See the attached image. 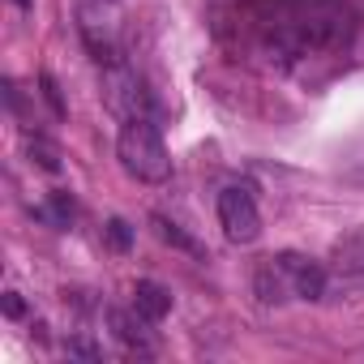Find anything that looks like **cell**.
I'll return each mask as SVG.
<instances>
[{
	"label": "cell",
	"instance_id": "cell-1",
	"mask_svg": "<svg viewBox=\"0 0 364 364\" xmlns=\"http://www.w3.org/2000/svg\"><path fill=\"white\" fill-rule=\"evenodd\" d=\"M116 154H120V167L141 180V185H163L171 176V154L163 146V133L150 116H133V120H120V137H116Z\"/></svg>",
	"mask_w": 364,
	"mask_h": 364
},
{
	"label": "cell",
	"instance_id": "cell-16",
	"mask_svg": "<svg viewBox=\"0 0 364 364\" xmlns=\"http://www.w3.org/2000/svg\"><path fill=\"white\" fill-rule=\"evenodd\" d=\"M5 317H14V321H18V317H26V304H22V296H18V291H5Z\"/></svg>",
	"mask_w": 364,
	"mask_h": 364
},
{
	"label": "cell",
	"instance_id": "cell-11",
	"mask_svg": "<svg viewBox=\"0 0 364 364\" xmlns=\"http://www.w3.org/2000/svg\"><path fill=\"white\" fill-rule=\"evenodd\" d=\"M77 215V202L69 193H52L43 206H39V219H48L52 228H69V219Z\"/></svg>",
	"mask_w": 364,
	"mask_h": 364
},
{
	"label": "cell",
	"instance_id": "cell-9",
	"mask_svg": "<svg viewBox=\"0 0 364 364\" xmlns=\"http://www.w3.org/2000/svg\"><path fill=\"white\" fill-rule=\"evenodd\" d=\"M133 309H137L150 326H159V321L171 313V291H167L163 283H154V279H137V287H133Z\"/></svg>",
	"mask_w": 364,
	"mask_h": 364
},
{
	"label": "cell",
	"instance_id": "cell-12",
	"mask_svg": "<svg viewBox=\"0 0 364 364\" xmlns=\"http://www.w3.org/2000/svg\"><path fill=\"white\" fill-rule=\"evenodd\" d=\"M154 232H159V240L163 245H176V249H185V253H202V245L180 228V223H171V219H163V215H154Z\"/></svg>",
	"mask_w": 364,
	"mask_h": 364
},
{
	"label": "cell",
	"instance_id": "cell-7",
	"mask_svg": "<svg viewBox=\"0 0 364 364\" xmlns=\"http://www.w3.org/2000/svg\"><path fill=\"white\" fill-rule=\"evenodd\" d=\"M253 291H257V300H262L266 309H270V304H287V300H296L291 279H287V270H283L279 257H266V262L257 266V274H253Z\"/></svg>",
	"mask_w": 364,
	"mask_h": 364
},
{
	"label": "cell",
	"instance_id": "cell-6",
	"mask_svg": "<svg viewBox=\"0 0 364 364\" xmlns=\"http://www.w3.org/2000/svg\"><path fill=\"white\" fill-rule=\"evenodd\" d=\"M330 274L364 279V228H351L330 245Z\"/></svg>",
	"mask_w": 364,
	"mask_h": 364
},
{
	"label": "cell",
	"instance_id": "cell-10",
	"mask_svg": "<svg viewBox=\"0 0 364 364\" xmlns=\"http://www.w3.org/2000/svg\"><path fill=\"white\" fill-rule=\"evenodd\" d=\"M26 154H31V163H39L43 171H60V146L48 141L43 133H26Z\"/></svg>",
	"mask_w": 364,
	"mask_h": 364
},
{
	"label": "cell",
	"instance_id": "cell-15",
	"mask_svg": "<svg viewBox=\"0 0 364 364\" xmlns=\"http://www.w3.org/2000/svg\"><path fill=\"white\" fill-rule=\"evenodd\" d=\"M65 351H69V355H82V360H99V347H95L90 338H69Z\"/></svg>",
	"mask_w": 364,
	"mask_h": 364
},
{
	"label": "cell",
	"instance_id": "cell-2",
	"mask_svg": "<svg viewBox=\"0 0 364 364\" xmlns=\"http://www.w3.org/2000/svg\"><path fill=\"white\" fill-rule=\"evenodd\" d=\"M219 228L232 245H253L262 236V210H257L249 189L232 185V189L219 193Z\"/></svg>",
	"mask_w": 364,
	"mask_h": 364
},
{
	"label": "cell",
	"instance_id": "cell-8",
	"mask_svg": "<svg viewBox=\"0 0 364 364\" xmlns=\"http://www.w3.org/2000/svg\"><path fill=\"white\" fill-rule=\"evenodd\" d=\"M107 326L112 334L133 347V351H150V321L137 313V309H107Z\"/></svg>",
	"mask_w": 364,
	"mask_h": 364
},
{
	"label": "cell",
	"instance_id": "cell-5",
	"mask_svg": "<svg viewBox=\"0 0 364 364\" xmlns=\"http://www.w3.org/2000/svg\"><path fill=\"white\" fill-rule=\"evenodd\" d=\"M279 262L291 279L296 300H321V291H326V266L321 262H313L304 253H279Z\"/></svg>",
	"mask_w": 364,
	"mask_h": 364
},
{
	"label": "cell",
	"instance_id": "cell-13",
	"mask_svg": "<svg viewBox=\"0 0 364 364\" xmlns=\"http://www.w3.org/2000/svg\"><path fill=\"white\" fill-rule=\"evenodd\" d=\"M107 245H112L116 253H129V245H133V228H129L124 219H112V223H107Z\"/></svg>",
	"mask_w": 364,
	"mask_h": 364
},
{
	"label": "cell",
	"instance_id": "cell-17",
	"mask_svg": "<svg viewBox=\"0 0 364 364\" xmlns=\"http://www.w3.org/2000/svg\"><path fill=\"white\" fill-rule=\"evenodd\" d=\"M14 5H18V9H31V5H35V0H14Z\"/></svg>",
	"mask_w": 364,
	"mask_h": 364
},
{
	"label": "cell",
	"instance_id": "cell-14",
	"mask_svg": "<svg viewBox=\"0 0 364 364\" xmlns=\"http://www.w3.org/2000/svg\"><path fill=\"white\" fill-rule=\"evenodd\" d=\"M39 86H43V99L52 103V112H56V116H65V99H60V90H56V77H52V73H43V77H39Z\"/></svg>",
	"mask_w": 364,
	"mask_h": 364
},
{
	"label": "cell",
	"instance_id": "cell-3",
	"mask_svg": "<svg viewBox=\"0 0 364 364\" xmlns=\"http://www.w3.org/2000/svg\"><path fill=\"white\" fill-rule=\"evenodd\" d=\"M103 107L116 116V120H133V116H146L150 99L137 82V73L120 60V65H107L103 73Z\"/></svg>",
	"mask_w": 364,
	"mask_h": 364
},
{
	"label": "cell",
	"instance_id": "cell-4",
	"mask_svg": "<svg viewBox=\"0 0 364 364\" xmlns=\"http://www.w3.org/2000/svg\"><path fill=\"white\" fill-rule=\"evenodd\" d=\"M77 18H82V22H77V31H82L86 48H90V56H95L99 65H120V43H116V26H112L107 18H99L95 9H82Z\"/></svg>",
	"mask_w": 364,
	"mask_h": 364
}]
</instances>
